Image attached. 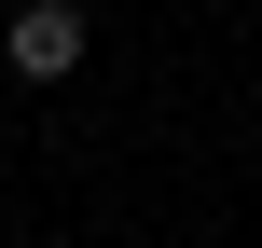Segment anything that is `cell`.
<instances>
[{
    "instance_id": "obj_1",
    "label": "cell",
    "mask_w": 262,
    "mask_h": 248,
    "mask_svg": "<svg viewBox=\"0 0 262 248\" xmlns=\"http://www.w3.org/2000/svg\"><path fill=\"white\" fill-rule=\"evenodd\" d=\"M0 69L14 83H69L83 69V0H14L0 14Z\"/></svg>"
}]
</instances>
